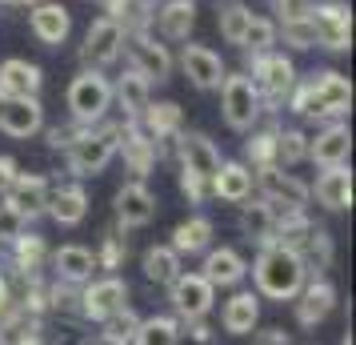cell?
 I'll use <instances>...</instances> for the list:
<instances>
[{"mask_svg": "<svg viewBox=\"0 0 356 345\" xmlns=\"http://www.w3.org/2000/svg\"><path fill=\"white\" fill-rule=\"evenodd\" d=\"M284 105L300 121H324L328 125V121H340L353 109V84L337 68H321V72H312L305 81H296V89L289 93Z\"/></svg>", "mask_w": 356, "mask_h": 345, "instance_id": "1", "label": "cell"}, {"mask_svg": "<svg viewBox=\"0 0 356 345\" xmlns=\"http://www.w3.org/2000/svg\"><path fill=\"white\" fill-rule=\"evenodd\" d=\"M248 273L257 281V297H268V301H292L300 293V285L308 281L305 261L292 249H280V245L260 249L257 261L248 265Z\"/></svg>", "mask_w": 356, "mask_h": 345, "instance_id": "2", "label": "cell"}, {"mask_svg": "<svg viewBox=\"0 0 356 345\" xmlns=\"http://www.w3.org/2000/svg\"><path fill=\"white\" fill-rule=\"evenodd\" d=\"M120 132H124V121H100V125H88L81 129V137L65 148L68 173L84 181V177H97L104 173L116 157V145H120Z\"/></svg>", "mask_w": 356, "mask_h": 345, "instance_id": "3", "label": "cell"}, {"mask_svg": "<svg viewBox=\"0 0 356 345\" xmlns=\"http://www.w3.org/2000/svg\"><path fill=\"white\" fill-rule=\"evenodd\" d=\"M244 77L252 81V89H257L260 105H264V116H273L284 100H289V93L296 89V65H292V56H284V52H260V56H252L248 61V68H244Z\"/></svg>", "mask_w": 356, "mask_h": 345, "instance_id": "4", "label": "cell"}, {"mask_svg": "<svg viewBox=\"0 0 356 345\" xmlns=\"http://www.w3.org/2000/svg\"><path fill=\"white\" fill-rule=\"evenodd\" d=\"M65 100L76 125H100V121H108V109H113V81L97 68H81L68 81Z\"/></svg>", "mask_w": 356, "mask_h": 345, "instance_id": "5", "label": "cell"}, {"mask_svg": "<svg viewBox=\"0 0 356 345\" xmlns=\"http://www.w3.org/2000/svg\"><path fill=\"white\" fill-rule=\"evenodd\" d=\"M220 113L232 132H248L264 121V105H260L257 89L244 72H225L220 81Z\"/></svg>", "mask_w": 356, "mask_h": 345, "instance_id": "6", "label": "cell"}, {"mask_svg": "<svg viewBox=\"0 0 356 345\" xmlns=\"http://www.w3.org/2000/svg\"><path fill=\"white\" fill-rule=\"evenodd\" d=\"M124 56H129V68L140 72L148 84H164L172 77V52L152 29H136V33H124Z\"/></svg>", "mask_w": 356, "mask_h": 345, "instance_id": "7", "label": "cell"}, {"mask_svg": "<svg viewBox=\"0 0 356 345\" xmlns=\"http://www.w3.org/2000/svg\"><path fill=\"white\" fill-rule=\"evenodd\" d=\"M308 24H312V36H316V49L348 52V45H353V13H348V0H321V4H312Z\"/></svg>", "mask_w": 356, "mask_h": 345, "instance_id": "8", "label": "cell"}, {"mask_svg": "<svg viewBox=\"0 0 356 345\" xmlns=\"http://www.w3.org/2000/svg\"><path fill=\"white\" fill-rule=\"evenodd\" d=\"M124 305H129V281H120L116 273H104V277L81 285V317L84 321H108Z\"/></svg>", "mask_w": 356, "mask_h": 345, "instance_id": "9", "label": "cell"}, {"mask_svg": "<svg viewBox=\"0 0 356 345\" xmlns=\"http://www.w3.org/2000/svg\"><path fill=\"white\" fill-rule=\"evenodd\" d=\"M120 49H124V29H120L113 17H97L92 24H88V33H84L81 61H84V68L104 72L108 65L120 61Z\"/></svg>", "mask_w": 356, "mask_h": 345, "instance_id": "10", "label": "cell"}, {"mask_svg": "<svg viewBox=\"0 0 356 345\" xmlns=\"http://www.w3.org/2000/svg\"><path fill=\"white\" fill-rule=\"evenodd\" d=\"M168 301H172V313L177 321H200L212 313V301H216V289L200 273H180L172 285H168Z\"/></svg>", "mask_w": 356, "mask_h": 345, "instance_id": "11", "label": "cell"}, {"mask_svg": "<svg viewBox=\"0 0 356 345\" xmlns=\"http://www.w3.org/2000/svg\"><path fill=\"white\" fill-rule=\"evenodd\" d=\"M161 213V201L145 181H129L116 189V225L120 229H145Z\"/></svg>", "mask_w": 356, "mask_h": 345, "instance_id": "12", "label": "cell"}, {"mask_svg": "<svg viewBox=\"0 0 356 345\" xmlns=\"http://www.w3.org/2000/svg\"><path fill=\"white\" fill-rule=\"evenodd\" d=\"M337 309V285L328 277H308L300 285V293L292 297V313H296V325L316 329L321 321H328V313Z\"/></svg>", "mask_w": 356, "mask_h": 345, "instance_id": "13", "label": "cell"}, {"mask_svg": "<svg viewBox=\"0 0 356 345\" xmlns=\"http://www.w3.org/2000/svg\"><path fill=\"white\" fill-rule=\"evenodd\" d=\"M252 189H257L264 201H273L276 209H305L308 205V185L289 173V169H264V173H252Z\"/></svg>", "mask_w": 356, "mask_h": 345, "instance_id": "14", "label": "cell"}, {"mask_svg": "<svg viewBox=\"0 0 356 345\" xmlns=\"http://www.w3.org/2000/svg\"><path fill=\"white\" fill-rule=\"evenodd\" d=\"M172 153H177V161H180L184 173H193V177H200V181L212 185L216 169H220V148L212 145L204 132H180Z\"/></svg>", "mask_w": 356, "mask_h": 345, "instance_id": "15", "label": "cell"}, {"mask_svg": "<svg viewBox=\"0 0 356 345\" xmlns=\"http://www.w3.org/2000/svg\"><path fill=\"white\" fill-rule=\"evenodd\" d=\"M140 129L156 141V148H161V157H168L172 153V145H177V137L184 132V113H180L177 100H152L145 113H140V121H136Z\"/></svg>", "mask_w": 356, "mask_h": 345, "instance_id": "16", "label": "cell"}, {"mask_svg": "<svg viewBox=\"0 0 356 345\" xmlns=\"http://www.w3.org/2000/svg\"><path fill=\"white\" fill-rule=\"evenodd\" d=\"M116 153L124 157V169L132 173V181H145L148 173L156 169V161H161V148H156V141L148 137L136 121H124V132H120V145H116Z\"/></svg>", "mask_w": 356, "mask_h": 345, "instance_id": "17", "label": "cell"}, {"mask_svg": "<svg viewBox=\"0 0 356 345\" xmlns=\"http://www.w3.org/2000/svg\"><path fill=\"white\" fill-rule=\"evenodd\" d=\"M180 68H184V77L200 89V93H212V89H220V81H225L228 65L220 61V52L209 49V45H184L180 49Z\"/></svg>", "mask_w": 356, "mask_h": 345, "instance_id": "18", "label": "cell"}, {"mask_svg": "<svg viewBox=\"0 0 356 345\" xmlns=\"http://www.w3.org/2000/svg\"><path fill=\"white\" fill-rule=\"evenodd\" d=\"M29 33L44 45V49H60L72 33V13L56 0H40L29 8Z\"/></svg>", "mask_w": 356, "mask_h": 345, "instance_id": "19", "label": "cell"}, {"mask_svg": "<svg viewBox=\"0 0 356 345\" xmlns=\"http://www.w3.org/2000/svg\"><path fill=\"white\" fill-rule=\"evenodd\" d=\"M200 277L209 281L212 289H236V285L248 277V261H244L232 245H209L204 249Z\"/></svg>", "mask_w": 356, "mask_h": 345, "instance_id": "20", "label": "cell"}, {"mask_svg": "<svg viewBox=\"0 0 356 345\" xmlns=\"http://www.w3.org/2000/svg\"><path fill=\"white\" fill-rule=\"evenodd\" d=\"M353 153V132L344 121H328L324 129H316V137H308V161L332 169V164H348Z\"/></svg>", "mask_w": 356, "mask_h": 345, "instance_id": "21", "label": "cell"}, {"mask_svg": "<svg viewBox=\"0 0 356 345\" xmlns=\"http://www.w3.org/2000/svg\"><path fill=\"white\" fill-rule=\"evenodd\" d=\"M49 177H40V173H17L13 185L4 189V205H13L24 221H36V217L44 213V205H49Z\"/></svg>", "mask_w": 356, "mask_h": 345, "instance_id": "22", "label": "cell"}, {"mask_svg": "<svg viewBox=\"0 0 356 345\" xmlns=\"http://www.w3.org/2000/svg\"><path fill=\"white\" fill-rule=\"evenodd\" d=\"M44 129V105L36 97H17V100H0V132L29 141Z\"/></svg>", "mask_w": 356, "mask_h": 345, "instance_id": "23", "label": "cell"}, {"mask_svg": "<svg viewBox=\"0 0 356 345\" xmlns=\"http://www.w3.org/2000/svg\"><path fill=\"white\" fill-rule=\"evenodd\" d=\"M148 29L161 40H188L196 29V0H161V8H152Z\"/></svg>", "mask_w": 356, "mask_h": 345, "instance_id": "24", "label": "cell"}, {"mask_svg": "<svg viewBox=\"0 0 356 345\" xmlns=\"http://www.w3.org/2000/svg\"><path fill=\"white\" fill-rule=\"evenodd\" d=\"M308 197H316V205H324L328 213H344L353 205V173H348V164L321 169L316 185H308Z\"/></svg>", "mask_w": 356, "mask_h": 345, "instance_id": "25", "label": "cell"}, {"mask_svg": "<svg viewBox=\"0 0 356 345\" xmlns=\"http://www.w3.org/2000/svg\"><path fill=\"white\" fill-rule=\"evenodd\" d=\"M44 84V72L36 61H24V56H8L0 65V100H17V97H36Z\"/></svg>", "mask_w": 356, "mask_h": 345, "instance_id": "26", "label": "cell"}, {"mask_svg": "<svg viewBox=\"0 0 356 345\" xmlns=\"http://www.w3.org/2000/svg\"><path fill=\"white\" fill-rule=\"evenodd\" d=\"M44 213L56 221V225H81L84 217H88V193H84L81 181H68V185H52L49 189V205H44Z\"/></svg>", "mask_w": 356, "mask_h": 345, "instance_id": "27", "label": "cell"}, {"mask_svg": "<svg viewBox=\"0 0 356 345\" xmlns=\"http://www.w3.org/2000/svg\"><path fill=\"white\" fill-rule=\"evenodd\" d=\"M252 169L244 161H220L216 177H212V197H220L225 205H244L252 201Z\"/></svg>", "mask_w": 356, "mask_h": 345, "instance_id": "28", "label": "cell"}, {"mask_svg": "<svg viewBox=\"0 0 356 345\" xmlns=\"http://www.w3.org/2000/svg\"><path fill=\"white\" fill-rule=\"evenodd\" d=\"M49 241L40 237V233H20L17 241H8V265L17 269V277H36V273H44V265H49Z\"/></svg>", "mask_w": 356, "mask_h": 345, "instance_id": "29", "label": "cell"}, {"mask_svg": "<svg viewBox=\"0 0 356 345\" xmlns=\"http://www.w3.org/2000/svg\"><path fill=\"white\" fill-rule=\"evenodd\" d=\"M49 265L56 273V281H65V285H84L97 273V257L84 245H60L56 253H49Z\"/></svg>", "mask_w": 356, "mask_h": 345, "instance_id": "30", "label": "cell"}, {"mask_svg": "<svg viewBox=\"0 0 356 345\" xmlns=\"http://www.w3.org/2000/svg\"><path fill=\"white\" fill-rule=\"evenodd\" d=\"M220 325H225V333H232V337L257 333V325H260V297L252 293V289L232 293L225 301V309H220Z\"/></svg>", "mask_w": 356, "mask_h": 345, "instance_id": "31", "label": "cell"}, {"mask_svg": "<svg viewBox=\"0 0 356 345\" xmlns=\"http://www.w3.org/2000/svg\"><path fill=\"white\" fill-rule=\"evenodd\" d=\"M113 105L124 109V121H140V113L152 105V84H148L140 72H132V68L120 72L113 81Z\"/></svg>", "mask_w": 356, "mask_h": 345, "instance_id": "32", "label": "cell"}, {"mask_svg": "<svg viewBox=\"0 0 356 345\" xmlns=\"http://www.w3.org/2000/svg\"><path fill=\"white\" fill-rule=\"evenodd\" d=\"M212 237H216V225L204 213H193L188 221H180L177 229H172V241L168 245L177 249L180 257H196V253H204L212 245Z\"/></svg>", "mask_w": 356, "mask_h": 345, "instance_id": "33", "label": "cell"}, {"mask_svg": "<svg viewBox=\"0 0 356 345\" xmlns=\"http://www.w3.org/2000/svg\"><path fill=\"white\" fill-rule=\"evenodd\" d=\"M276 213H280V209H276L273 201H264V197L252 201V205L244 201V205H241V229H244V237H248V241H257L260 249H264V245H273Z\"/></svg>", "mask_w": 356, "mask_h": 345, "instance_id": "34", "label": "cell"}, {"mask_svg": "<svg viewBox=\"0 0 356 345\" xmlns=\"http://www.w3.org/2000/svg\"><path fill=\"white\" fill-rule=\"evenodd\" d=\"M276 121H268L264 129H248V141H244V164L252 173H264V169H276Z\"/></svg>", "mask_w": 356, "mask_h": 345, "instance_id": "35", "label": "cell"}, {"mask_svg": "<svg viewBox=\"0 0 356 345\" xmlns=\"http://www.w3.org/2000/svg\"><path fill=\"white\" fill-rule=\"evenodd\" d=\"M140 269H145V277L152 281V285H164V289L184 273V269H180V253L172 245H148L145 257H140Z\"/></svg>", "mask_w": 356, "mask_h": 345, "instance_id": "36", "label": "cell"}, {"mask_svg": "<svg viewBox=\"0 0 356 345\" xmlns=\"http://www.w3.org/2000/svg\"><path fill=\"white\" fill-rule=\"evenodd\" d=\"M129 345H180V321L177 317H140V325L132 329Z\"/></svg>", "mask_w": 356, "mask_h": 345, "instance_id": "37", "label": "cell"}, {"mask_svg": "<svg viewBox=\"0 0 356 345\" xmlns=\"http://www.w3.org/2000/svg\"><path fill=\"white\" fill-rule=\"evenodd\" d=\"M296 257L305 261V269H308V273H316V277H321L324 269H332V257H337V245H332V233L324 229V225H316V229H312V237L305 241V249H300Z\"/></svg>", "mask_w": 356, "mask_h": 345, "instance_id": "38", "label": "cell"}, {"mask_svg": "<svg viewBox=\"0 0 356 345\" xmlns=\"http://www.w3.org/2000/svg\"><path fill=\"white\" fill-rule=\"evenodd\" d=\"M248 20H252V8L244 4V0H220L216 4V29L225 36L228 45H236L241 49V36L248 29Z\"/></svg>", "mask_w": 356, "mask_h": 345, "instance_id": "39", "label": "cell"}, {"mask_svg": "<svg viewBox=\"0 0 356 345\" xmlns=\"http://www.w3.org/2000/svg\"><path fill=\"white\" fill-rule=\"evenodd\" d=\"M104 17H113L124 33H136V29H148V17H152V4L148 0H104Z\"/></svg>", "mask_w": 356, "mask_h": 345, "instance_id": "40", "label": "cell"}, {"mask_svg": "<svg viewBox=\"0 0 356 345\" xmlns=\"http://www.w3.org/2000/svg\"><path fill=\"white\" fill-rule=\"evenodd\" d=\"M300 161H308V132L276 129V169H296Z\"/></svg>", "mask_w": 356, "mask_h": 345, "instance_id": "41", "label": "cell"}, {"mask_svg": "<svg viewBox=\"0 0 356 345\" xmlns=\"http://www.w3.org/2000/svg\"><path fill=\"white\" fill-rule=\"evenodd\" d=\"M276 40H280V36H276V20L273 17H257V13H252L248 29H244V36H241V52L260 56V52H273Z\"/></svg>", "mask_w": 356, "mask_h": 345, "instance_id": "42", "label": "cell"}, {"mask_svg": "<svg viewBox=\"0 0 356 345\" xmlns=\"http://www.w3.org/2000/svg\"><path fill=\"white\" fill-rule=\"evenodd\" d=\"M92 257H97V273H116L124 265V257H129V237H120L116 229H108L100 237V249Z\"/></svg>", "mask_w": 356, "mask_h": 345, "instance_id": "43", "label": "cell"}, {"mask_svg": "<svg viewBox=\"0 0 356 345\" xmlns=\"http://www.w3.org/2000/svg\"><path fill=\"white\" fill-rule=\"evenodd\" d=\"M100 333H104V337H113V342H120V345H129V337H132V329L140 325V317H136V313L129 309V305H124V309L120 313H113V317H108V321H100Z\"/></svg>", "mask_w": 356, "mask_h": 345, "instance_id": "44", "label": "cell"}, {"mask_svg": "<svg viewBox=\"0 0 356 345\" xmlns=\"http://www.w3.org/2000/svg\"><path fill=\"white\" fill-rule=\"evenodd\" d=\"M276 36H284V45H292V49H316V36H312V24L308 20L276 24Z\"/></svg>", "mask_w": 356, "mask_h": 345, "instance_id": "45", "label": "cell"}, {"mask_svg": "<svg viewBox=\"0 0 356 345\" xmlns=\"http://www.w3.org/2000/svg\"><path fill=\"white\" fill-rule=\"evenodd\" d=\"M316 0H273L276 24H296V20H308Z\"/></svg>", "mask_w": 356, "mask_h": 345, "instance_id": "46", "label": "cell"}, {"mask_svg": "<svg viewBox=\"0 0 356 345\" xmlns=\"http://www.w3.org/2000/svg\"><path fill=\"white\" fill-rule=\"evenodd\" d=\"M29 229V221L13 209V205H4L0 201V245H8V241H17L20 233Z\"/></svg>", "mask_w": 356, "mask_h": 345, "instance_id": "47", "label": "cell"}, {"mask_svg": "<svg viewBox=\"0 0 356 345\" xmlns=\"http://www.w3.org/2000/svg\"><path fill=\"white\" fill-rule=\"evenodd\" d=\"M180 193L188 197V205H204V201L212 197V185L200 181V177H193V173H184L180 169Z\"/></svg>", "mask_w": 356, "mask_h": 345, "instance_id": "48", "label": "cell"}, {"mask_svg": "<svg viewBox=\"0 0 356 345\" xmlns=\"http://www.w3.org/2000/svg\"><path fill=\"white\" fill-rule=\"evenodd\" d=\"M81 129H88V125H76V121H72V125H65V129L56 125V129H49V145L52 148H68L76 137H81Z\"/></svg>", "mask_w": 356, "mask_h": 345, "instance_id": "49", "label": "cell"}, {"mask_svg": "<svg viewBox=\"0 0 356 345\" xmlns=\"http://www.w3.org/2000/svg\"><path fill=\"white\" fill-rule=\"evenodd\" d=\"M252 345H292V337L284 329L268 325V329H260V333H252Z\"/></svg>", "mask_w": 356, "mask_h": 345, "instance_id": "50", "label": "cell"}, {"mask_svg": "<svg viewBox=\"0 0 356 345\" xmlns=\"http://www.w3.org/2000/svg\"><path fill=\"white\" fill-rule=\"evenodd\" d=\"M13 305H17V285H13V277L0 273V313H8Z\"/></svg>", "mask_w": 356, "mask_h": 345, "instance_id": "51", "label": "cell"}, {"mask_svg": "<svg viewBox=\"0 0 356 345\" xmlns=\"http://www.w3.org/2000/svg\"><path fill=\"white\" fill-rule=\"evenodd\" d=\"M17 173H20V164L13 161V157H4V153H0V197H4V189L13 185V177H17Z\"/></svg>", "mask_w": 356, "mask_h": 345, "instance_id": "52", "label": "cell"}, {"mask_svg": "<svg viewBox=\"0 0 356 345\" xmlns=\"http://www.w3.org/2000/svg\"><path fill=\"white\" fill-rule=\"evenodd\" d=\"M4 8H33V4H40V0H0Z\"/></svg>", "mask_w": 356, "mask_h": 345, "instance_id": "53", "label": "cell"}, {"mask_svg": "<svg viewBox=\"0 0 356 345\" xmlns=\"http://www.w3.org/2000/svg\"><path fill=\"white\" fill-rule=\"evenodd\" d=\"M84 345H120V342H113V337H104V333H97L92 342H84Z\"/></svg>", "mask_w": 356, "mask_h": 345, "instance_id": "54", "label": "cell"}, {"mask_svg": "<svg viewBox=\"0 0 356 345\" xmlns=\"http://www.w3.org/2000/svg\"><path fill=\"white\" fill-rule=\"evenodd\" d=\"M17 345H44V337H40V333H29V337H24V342H17Z\"/></svg>", "mask_w": 356, "mask_h": 345, "instance_id": "55", "label": "cell"}, {"mask_svg": "<svg viewBox=\"0 0 356 345\" xmlns=\"http://www.w3.org/2000/svg\"><path fill=\"white\" fill-rule=\"evenodd\" d=\"M340 345H353V337H344V342H340Z\"/></svg>", "mask_w": 356, "mask_h": 345, "instance_id": "56", "label": "cell"}, {"mask_svg": "<svg viewBox=\"0 0 356 345\" xmlns=\"http://www.w3.org/2000/svg\"><path fill=\"white\" fill-rule=\"evenodd\" d=\"M148 4H152V8H156V4H161V0H148Z\"/></svg>", "mask_w": 356, "mask_h": 345, "instance_id": "57", "label": "cell"}, {"mask_svg": "<svg viewBox=\"0 0 356 345\" xmlns=\"http://www.w3.org/2000/svg\"><path fill=\"white\" fill-rule=\"evenodd\" d=\"M97 4H104V0H97Z\"/></svg>", "mask_w": 356, "mask_h": 345, "instance_id": "58", "label": "cell"}]
</instances>
